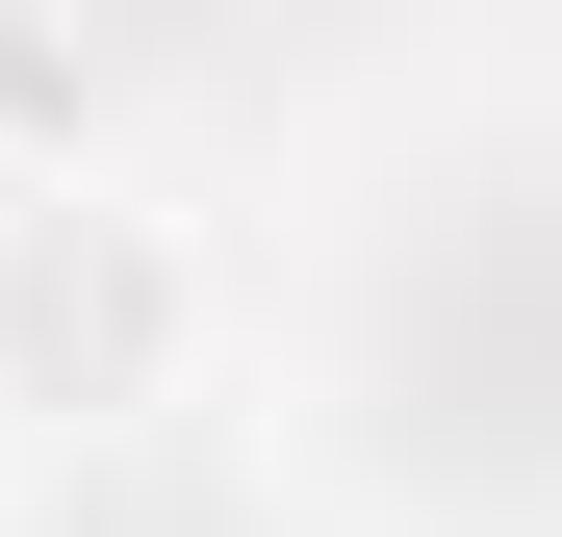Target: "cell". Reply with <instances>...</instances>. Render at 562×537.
Returning a JSON list of instances; mask_svg holds the SVG:
<instances>
[{"mask_svg":"<svg viewBox=\"0 0 562 537\" xmlns=\"http://www.w3.org/2000/svg\"><path fill=\"white\" fill-rule=\"evenodd\" d=\"M205 333H231V256L179 179H128V154L0 179V410L26 435H154L205 384Z\"/></svg>","mask_w":562,"mask_h":537,"instance_id":"obj_1","label":"cell"}]
</instances>
